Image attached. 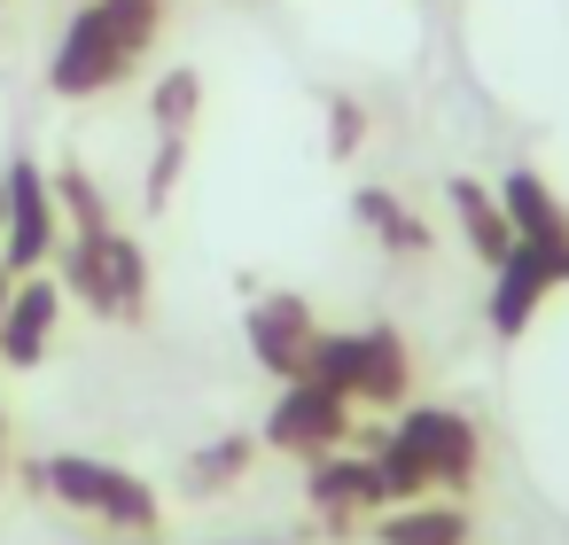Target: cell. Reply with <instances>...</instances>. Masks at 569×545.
Masks as SVG:
<instances>
[{
    "instance_id": "4fadbf2b",
    "label": "cell",
    "mask_w": 569,
    "mask_h": 545,
    "mask_svg": "<svg viewBox=\"0 0 569 545\" xmlns=\"http://www.w3.org/2000/svg\"><path fill=\"white\" fill-rule=\"evenodd\" d=\"M445 195H452V219H460L468 250H476L483 265H499V258L515 250V226H507V211H499V188H483V180H452Z\"/></svg>"
},
{
    "instance_id": "d6986e66",
    "label": "cell",
    "mask_w": 569,
    "mask_h": 545,
    "mask_svg": "<svg viewBox=\"0 0 569 545\" xmlns=\"http://www.w3.org/2000/svg\"><path fill=\"white\" fill-rule=\"evenodd\" d=\"M359 141H367V110H359L351 94H336V102H328V149H336V157H351Z\"/></svg>"
},
{
    "instance_id": "5b68a950",
    "label": "cell",
    "mask_w": 569,
    "mask_h": 545,
    "mask_svg": "<svg viewBox=\"0 0 569 545\" xmlns=\"http://www.w3.org/2000/svg\"><path fill=\"white\" fill-rule=\"evenodd\" d=\"M312 382H328L351 405H398L413 390V351L398 327H320L312 343Z\"/></svg>"
},
{
    "instance_id": "8fae6325",
    "label": "cell",
    "mask_w": 569,
    "mask_h": 545,
    "mask_svg": "<svg viewBox=\"0 0 569 545\" xmlns=\"http://www.w3.org/2000/svg\"><path fill=\"white\" fill-rule=\"evenodd\" d=\"M305 498L343 529V522H359V514H382L390 506V491H382V467L367 460V452H328V460H312V475H305Z\"/></svg>"
},
{
    "instance_id": "9c48e42d",
    "label": "cell",
    "mask_w": 569,
    "mask_h": 545,
    "mask_svg": "<svg viewBox=\"0 0 569 545\" xmlns=\"http://www.w3.org/2000/svg\"><path fill=\"white\" fill-rule=\"evenodd\" d=\"M553 289H569V281H561V265H553V258H538L530 242H515V250L491 265V335H499V343H515V335L530 327V312H538Z\"/></svg>"
},
{
    "instance_id": "cb8c5ba5",
    "label": "cell",
    "mask_w": 569,
    "mask_h": 545,
    "mask_svg": "<svg viewBox=\"0 0 569 545\" xmlns=\"http://www.w3.org/2000/svg\"><path fill=\"white\" fill-rule=\"evenodd\" d=\"M0 219H9V211H0Z\"/></svg>"
},
{
    "instance_id": "7402d4cb",
    "label": "cell",
    "mask_w": 569,
    "mask_h": 545,
    "mask_svg": "<svg viewBox=\"0 0 569 545\" xmlns=\"http://www.w3.org/2000/svg\"><path fill=\"white\" fill-rule=\"evenodd\" d=\"M0 467H9V413H0Z\"/></svg>"
},
{
    "instance_id": "2e32d148",
    "label": "cell",
    "mask_w": 569,
    "mask_h": 545,
    "mask_svg": "<svg viewBox=\"0 0 569 545\" xmlns=\"http://www.w3.org/2000/svg\"><path fill=\"white\" fill-rule=\"evenodd\" d=\"M196 102H203V79L180 63V71H164L157 79V94H149V118H157V133L164 141H188V125H196Z\"/></svg>"
},
{
    "instance_id": "3957f363",
    "label": "cell",
    "mask_w": 569,
    "mask_h": 545,
    "mask_svg": "<svg viewBox=\"0 0 569 545\" xmlns=\"http://www.w3.org/2000/svg\"><path fill=\"white\" fill-rule=\"evenodd\" d=\"M24 483H32L40 498L71 506V514H87V522H110L118 537H149L157 514H164V498H157L133 467H110V460H87V452H40V460L24 467Z\"/></svg>"
},
{
    "instance_id": "e0dca14e",
    "label": "cell",
    "mask_w": 569,
    "mask_h": 545,
    "mask_svg": "<svg viewBox=\"0 0 569 545\" xmlns=\"http://www.w3.org/2000/svg\"><path fill=\"white\" fill-rule=\"evenodd\" d=\"M48 188H56V219H71V234H94V226H110V203H102V188H94L79 164H63Z\"/></svg>"
},
{
    "instance_id": "8992f818",
    "label": "cell",
    "mask_w": 569,
    "mask_h": 545,
    "mask_svg": "<svg viewBox=\"0 0 569 545\" xmlns=\"http://www.w3.org/2000/svg\"><path fill=\"white\" fill-rule=\"evenodd\" d=\"M0 265L9 273H40L63 242V219H56V188L32 157H9V172H0Z\"/></svg>"
},
{
    "instance_id": "44dd1931",
    "label": "cell",
    "mask_w": 569,
    "mask_h": 545,
    "mask_svg": "<svg viewBox=\"0 0 569 545\" xmlns=\"http://www.w3.org/2000/svg\"><path fill=\"white\" fill-rule=\"evenodd\" d=\"M9 296H17V281H9V265H0V312H9Z\"/></svg>"
},
{
    "instance_id": "9a60e30c",
    "label": "cell",
    "mask_w": 569,
    "mask_h": 545,
    "mask_svg": "<svg viewBox=\"0 0 569 545\" xmlns=\"http://www.w3.org/2000/svg\"><path fill=\"white\" fill-rule=\"evenodd\" d=\"M351 219H359L390 258H429V226H421L390 188H359V195H351Z\"/></svg>"
},
{
    "instance_id": "277c9868",
    "label": "cell",
    "mask_w": 569,
    "mask_h": 545,
    "mask_svg": "<svg viewBox=\"0 0 569 545\" xmlns=\"http://www.w3.org/2000/svg\"><path fill=\"white\" fill-rule=\"evenodd\" d=\"M56 281H63V296H79L102 320H141L149 312V250L118 226L63 234L56 242Z\"/></svg>"
},
{
    "instance_id": "30bf717a",
    "label": "cell",
    "mask_w": 569,
    "mask_h": 545,
    "mask_svg": "<svg viewBox=\"0 0 569 545\" xmlns=\"http://www.w3.org/2000/svg\"><path fill=\"white\" fill-rule=\"evenodd\" d=\"M499 211H507L515 242H530L538 258H553L561 281H569V203H561L538 172H507V180H499Z\"/></svg>"
},
{
    "instance_id": "ba28073f",
    "label": "cell",
    "mask_w": 569,
    "mask_h": 545,
    "mask_svg": "<svg viewBox=\"0 0 569 545\" xmlns=\"http://www.w3.org/2000/svg\"><path fill=\"white\" fill-rule=\"evenodd\" d=\"M242 343H250V359H258L266 374L305 382V374H312L320 320H312V304H305V296H258V304L242 312Z\"/></svg>"
},
{
    "instance_id": "6da1fadb",
    "label": "cell",
    "mask_w": 569,
    "mask_h": 545,
    "mask_svg": "<svg viewBox=\"0 0 569 545\" xmlns=\"http://www.w3.org/2000/svg\"><path fill=\"white\" fill-rule=\"evenodd\" d=\"M157 32H164V0H79L48 48V94L56 102L110 94L118 79H133V63L157 48Z\"/></svg>"
},
{
    "instance_id": "7a4b0ae2",
    "label": "cell",
    "mask_w": 569,
    "mask_h": 545,
    "mask_svg": "<svg viewBox=\"0 0 569 545\" xmlns=\"http://www.w3.org/2000/svg\"><path fill=\"white\" fill-rule=\"evenodd\" d=\"M367 460L382 467L390 506H406V498H429V491H468L476 467H483V444H476L468 413L413 405L398 428H367Z\"/></svg>"
},
{
    "instance_id": "7c38bea8",
    "label": "cell",
    "mask_w": 569,
    "mask_h": 545,
    "mask_svg": "<svg viewBox=\"0 0 569 545\" xmlns=\"http://www.w3.org/2000/svg\"><path fill=\"white\" fill-rule=\"evenodd\" d=\"M56 320H63V281L24 273L9 312H0V366H40L48 343H56Z\"/></svg>"
},
{
    "instance_id": "52a82bcc",
    "label": "cell",
    "mask_w": 569,
    "mask_h": 545,
    "mask_svg": "<svg viewBox=\"0 0 569 545\" xmlns=\"http://www.w3.org/2000/svg\"><path fill=\"white\" fill-rule=\"evenodd\" d=\"M351 397H336L328 382H281V397H273V413H266V444L273 452H289V460H328V452H343L359 428H351Z\"/></svg>"
},
{
    "instance_id": "ffe728a7",
    "label": "cell",
    "mask_w": 569,
    "mask_h": 545,
    "mask_svg": "<svg viewBox=\"0 0 569 545\" xmlns=\"http://www.w3.org/2000/svg\"><path fill=\"white\" fill-rule=\"evenodd\" d=\"M180 157H188V141H164V149H157V164H149V211L172 195V180H180Z\"/></svg>"
},
{
    "instance_id": "ac0fdd59",
    "label": "cell",
    "mask_w": 569,
    "mask_h": 545,
    "mask_svg": "<svg viewBox=\"0 0 569 545\" xmlns=\"http://www.w3.org/2000/svg\"><path fill=\"white\" fill-rule=\"evenodd\" d=\"M242 467H250V436H227V444H211V452L188 460V483H227V475H242Z\"/></svg>"
},
{
    "instance_id": "d4e9b609",
    "label": "cell",
    "mask_w": 569,
    "mask_h": 545,
    "mask_svg": "<svg viewBox=\"0 0 569 545\" xmlns=\"http://www.w3.org/2000/svg\"><path fill=\"white\" fill-rule=\"evenodd\" d=\"M0 475H9V467H0Z\"/></svg>"
},
{
    "instance_id": "5bb4252c",
    "label": "cell",
    "mask_w": 569,
    "mask_h": 545,
    "mask_svg": "<svg viewBox=\"0 0 569 545\" xmlns=\"http://www.w3.org/2000/svg\"><path fill=\"white\" fill-rule=\"evenodd\" d=\"M375 529H382V545H468V514L452 498H437V506H421V498L382 506Z\"/></svg>"
},
{
    "instance_id": "603a6c76",
    "label": "cell",
    "mask_w": 569,
    "mask_h": 545,
    "mask_svg": "<svg viewBox=\"0 0 569 545\" xmlns=\"http://www.w3.org/2000/svg\"><path fill=\"white\" fill-rule=\"evenodd\" d=\"M118 545H157V537H118Z\"/></svg>"
}]
</instances>
